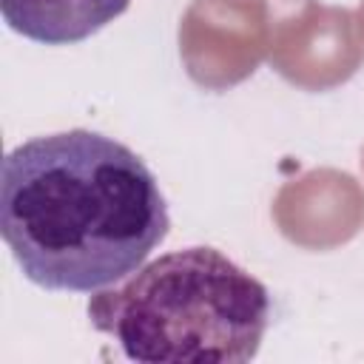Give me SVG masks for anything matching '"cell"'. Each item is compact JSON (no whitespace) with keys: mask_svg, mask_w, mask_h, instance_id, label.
I'll list each match as a JSON object with an SVG mask.
<instances>
[{"mask_svg":"<svg viewBox=\"0 0 364 364\" xmlns=\"http://www.w3.org/2000/svg\"><path fill=\"white\" fill-rule=\"evenodd\" d=\"M171 228L151 168L119 139L71 128L34 136L0 168V236L23 276L54 293L114 287Z\"/></svg>","mask_w":364,"mask_h":364,"instance_id":"cell-1","label":"cell"},{"mask_svg":"<svg viewBox=\"0 0 364 364\" xmlns=\"http://www.w3.org/2000/svg\"><path fill=\"white\" fill-rule=\"evenodd\" d=\"M91 324L142 364H242L270 324L267 287L216 247L162 253L91 293Z\"/></svg>","mask_w":364,"mask_h":364,"instance_id":"cell-2","label":"cell"},{"mask_svg":"<svg viewBox=\"0 0 364 364\" xmlns=\"http://www.w3.org/2000/svg\"><path fill=\"white\" fill-rule=\"evenodd\" d=\"M131 0H0L11 31L43 46H74L114 23Z\"/></svg>","mask_w":364,"mask_h":364,"instance_id":"cell-3","label":"cell"}]
</instances>
